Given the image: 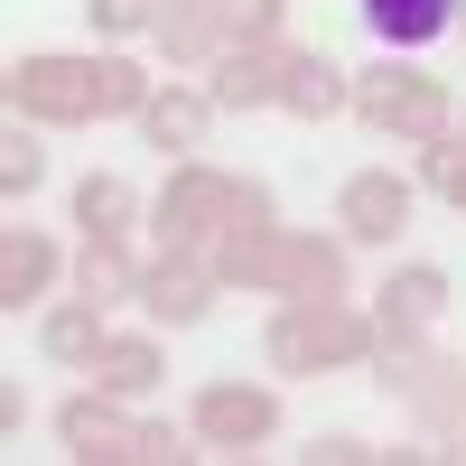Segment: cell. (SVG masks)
Segmentation results:
<instances>
[{
    "mask_svg": "<svg viewBox=\"0 0 466 466\" xmlns=\"http://www.w3.org/2000/svg\"><path fill=\"white\" fill-rule=\"evenodd\" d=\"M345 215H355V233H392L401 224V187L392 177H364L355 197H345Z\"/></svg>",
    "mask_w": 466,
    "mask_h": 466,
    "instance_id": "cell-2",
    "label": "cell"
},
{
    "mask_svg": "<svg viewBox=\"0 0 466 466\" xmlns=\"http://www.w3.org/2000/svg\"><path fill=\"white\" fill-rule=\"evenodd\" d=\"M289 103H308V112H336V103H345V94H336V66H299Z\"/></svg>",
    "mask_w": 466,
    "mask_h": 466,
    "instance_id": "cell-4",
    "label": "cell"
},
{
    "mask_svg": "<svg viewBox=\"0 0 466 466\" xmlns=\"http://www.w3.org/2000/svg\"><path fill=\"white\" fill-rule=\"evenodd\" d=\"M373 28L382 37H439L448 28V0H373Z\"/></svg>",
    "mask_w": 466,
    "mask_h": 466,
    "instance_id": "cell-1",
    "label": "cell"
},
{
    "mask_svg": "<svg viewBox=\"0 0 466 466\" xmlns=\"http://www.w3.org/2000/svg\"><path fill=\"white\" fill-rule=\"evenodd\" d=\"M112 215H122V187L94 177V187H85V224H103V233H112Z\"/></svg>",
    "mask_w": 466,
    "mask_h": 466,
    "instance_id": "cell-6",
    "label": "cell"
},
{
    "mask_svg": "<svg viewBox=\"0 0 466 466\" xmlns=\"http://www.w3.org/2000/svg\"><path fill=\"white\" fill-rule=\"evenodd\" d=\"M206 420H215L224 439H252V430H270V401H243V392H224V401H215Z\"/></svg>",
    "mask_w": 466,
    "mask_h": 466,
    "instance_id": "cell-3",
    "label": "cell"
},
{
    "mask_svg": "<svg viewBox=\"0 0 466 466\" xmlns=\"http://www.w3.org/2000/svg\"><path fill=\"white\" fill-rule=\"evenodd\" d=\"M112 382H122V392H140V382H149V355H131V345H122V355H112Z\"/></svg>",
    "mask_w": 466,
    "mask_h": 466,
    "instance_id": "cell-8",
    "label": "cell"
},
{
    "mask_svg": "<svg viewBox=\"0 0 466 466\" xmlns=\"http://www.w3.org/2000/svg\"><path fill=\"white\" fill-rule=\"evenodd\" d=\"M197 122H206V112H197V103H159V112H149V131H159V140H177V149H187V140H197Z\"/></svg>",
    "mask_w": 466,
    "mask_h": 466,
    "instance_id": "cell-5",
    "label": "cell"
},
{
    "mask_svg": "<svg viewBox=\"0 0 466 466\" xmlns=\"http://www.w3.org/2000/svg\"><path fill=\"white\" fill-rule=\"evenodd\" d=\"M47 345H56V355H85V345H94V318H56Z\"/></svg>",
    "mask_w": 466,
    "mask_h": 466,
    "instance_id": "cell-7",
    "label": "cell"
}]
</instances>
